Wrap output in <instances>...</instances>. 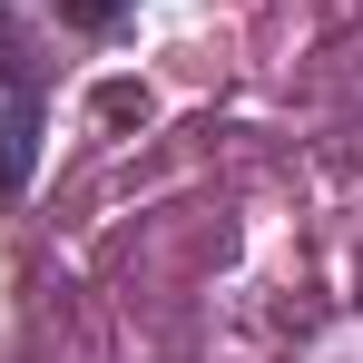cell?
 Here are the masks:
<instances>
[{"label": "cell", "mask_w": 363, "mask_h": 363, "mask_svg": "<svg viewBox=\"0 0 363 363\" xmlns=\"http://www.w3.org/2000/svg\"><path fill=\"white\" fill-rule=\"evenodd\" d=\"M30 157H40V99H30V79L0 60V186L30 177Z\"/></svg>", "instance_id": "6da1fadb"}]
</instances>
